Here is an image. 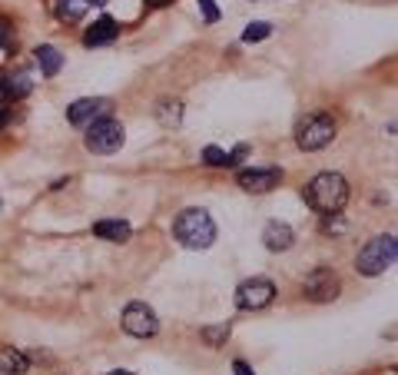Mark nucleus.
Returning a JSON list of instances; mask_svg holds the SVG:
<instances>
[{
  "mask_svg": "<svg viewBox=\"0 0 398 375\" xmlns=\"http://www.w3.org/2000/svg\"><path fill=\"white\" fill-rule=\"evenodd\" d=\"M305 203H309L315 213H322V216L342 213L345 203H349V183H345L342 173H319V177L305 186Z\"/></svg>",
  "mask_w": 398,
  "mask_h": 375,
  "instance_id": "nucleus-1",
  "label": "nucleus"
},
{
  "mask_svg": "<svg viewBox=\"0 0 398 375\" xmlns=\"http://www.w3.org/2000/svg\"><path fill=\"white\" fill-rule=\"evenodd\" d=\"M172 236L186 249H209L216 243V222L206 210L189 206V210H183L172 220Z\"/></svg>",
  "mask_w": 398,
  "mask_h": 375,
  "instance_id": "nucleus-2",
  "label": "nucleus"
},
{
  "mask_svg": "<svg viewBox=\"0 0 398 375\" xmlns=\"http://www.w3.org/2000/svg\"><path fill=\"white\" fill-rule=\"evenodd\" d=\"M398 259V243L395 236H375L368 239L356 256V269L362 276H382L385 269H392Z\"/></svg>",
  "mask_w": 398,
  "mask_h": 375,
  "instance_id": "nucleus-3",
  "label": "nucleus"
},
{
  "mask_svg": "<svg viewBox=\"0 0 398 375\" xmlns=\"http://www.w3.org/2000/svg\"><path fill=\"white\" fill-rule=\"evenodd\" d=\"M83 143H86L90 153L110 156V153H117L119 146L127 143V130H123V123L113 120V117H97L93 123H86Z\"/></svg>",
  "mask_w": 398,
  "mask_h": 375,
  "instance_id": "nucleus-4",
  "label": "nucleus"
},
{
  "mask_svg": "<svg viewBox=\"0 0 398 375\" xmlns=\"http://www.w3.org/2000/svg\"><path fill=\"white\" fill-rule=\"evenodd\" d=\"M335 140V120L329 113H305L299 123H295V143L305 153H315V150H325V146Z\"/></svg>",
  "mask_w": 398,
  "mask_h": 375,
  "instance_id": "nucleus-5",
  "label": "nucleus"
},
{
  "mask_svg": "<svg viewBox=\"0 0 398 375\" xmlns=\"http://www.w3.org/2000/svg\"><path fill=\"white\" fill-rule=\"evenodd\" d=\"M272 299H276V282L266 276H252L246 282H239L236 289V306L242 312H259L272 306Z\"/></svg>",
  "mask_w": 398,
  "mask_h": 375,
  "instance_id": "nucleus-6",
  "label": "nucleus"
},
{
  "mask_svg": "<svg viewBox=\"0 0 398 375\" xmlns=\"http://www.w3.org/2000/svg\"><path fill=\"white\" fill-rule=\"evenodd\" d=\"M339 292H342V282H339V276H335L332 269H325V266L312 269L309 276L302 279V296L312 299V302H332V299H339Z\"/></svg>",
  "mask_w": 398,
  "mask_h": 375,
  "instance_id": "nucleus-7",
  "label": "nucleus"
},
{
  "mask_svg": "<svg viewBox=\"0 0 398 375\" xmlns=\"http://www.w3.org/2000/svg\"><path fill=\"white\" fill-rule=\"evenodd\" d=\"M123 329L133 339H153L160 332V319H156V312L146 302H129L127 309H123Z\"/></svg>",
  "mask_w": 398,
  "mask_h": 375,
  "instance_id": "nucleus-8",
  "label": "nucleus"
},
{
  "mask_svg": "<svg viewBox=\"0 0 398 375\" xmlns=\"http://www.w3.org/2000/svg\"><path fill=\"white\" fill-rule=\"evenodd\" d=\"M236 183L246 193H269L282 183V169L279 166H252V169H239Z\"/></svg>",
  "mask_w": 398,
  "mask_h": 375,
  "instance_id": "nucleus-9",
  "label": "nucleus"
},
{
  "mask_svg": "<svg viewBox=\"0 0 398 375\" xmlns=\"http://www.w3.org/2000/svg\"><path fill=\"white\" fill-rule=\"evenodd\" d=\"M107 110H110V103L103 97H83L66 107V120L74 123V126H86V123H93L97 117H103Z\"/></svg>",
  "mask_w": 398,
  "mask_h": 375,
  "instance_id": "nucleus-10",
  "label": "nucleus"
},
{
  "mask_svg": "<svg viewBox=\"0 0 398 375\" xmlns=\"http://www.w3.org/2000/svg\"><path fill=\"white\" fill-rule=\"evenodd\" d=\"M262 243H266L269 253H286V249H292V243H295V232H292L289 222L272 220V222H266V230H262Z\"/></svg>",
  "mask_w": 398,
  "mask_h": 375,
  "instance_id": "nucleus-11",
  "label": "nucleus"
},
{
  "mask_svg": "<svg viewBox=\"0 0 398 375\" xmlns=\"http://www.w3.org/2000/svg\"><path fill=\"white\" fill-rule=\"evenodd\" d=\"M119 37V23L113 17H100L93 27H86L83 33V44L86 47H103V44H113Z\"/></svg>",
  "mask_w": 398,
  "mask_h": 375,
  "instance_id": "nucleus-12",
  "label": "nucleus"
},
{
  "mask_svg": "<svg viewBox=\"0 0 398 375\" xmlns=\"http://www.w3.org/2000/svg\"><path fill=\"white\" fill-rule=\"evenodd\" d=\"M93 236L97 239H107V243H127L133 230H129L127 220H100L93 222Z\"/></svg>",
  "mask_w": 398,
  "mask_h": 375,
  "instance_id": "nucleus-13",
  "label": "nucleus"
},
{
  "mask_svg": "<svg viewBox=\"0 0 398 375\" xmlns=\"http://www.w3.org/2000/svg\"><path fill=\"white\" fill-rule=\"evenodd\" d=\"M33 56H37V64H40L43 77H57V73L64 70V54H60L54 44H40L33 50Z\"/></svg>",
  "mask_w": 398,
  "mask_h": 375,
  "instance_id": "nucleus-14",
  "label": "nucleus"
},
{
  "mask_svg": "<svg viewBox=\"0 0 398 375\" xmlns=\"http://www.w3.org/2000/svg\"><path fill=\"white\" fill-rule=\"evenodd\" d=\"M30 372V359L21 352V349H0V375H27Z\"/></svg>",
  "mask_w": 398,
  "mask_h": 375,
  "instance_id": "nucleus-15",
  "label": "nucleus"
},
{
  "mask_svg": "<svg viewBox=\"0 0 398 375\" xmlns=\"http://www.w3.org/2000/svg\"><path fill=\"white\" fill-rule=\"evenodd\" d=\"M0 87H4L7 100L13 103V100H23L33 90V77L27 70H21V73H13V77H0Z\"/></svg>",
  "mask_w": 398,
  "mask_h": 375,
  "instance_id": "nucleus-16",
  "label": "nucleus"
},
{
  "mask_svg": "<svg viewBox=\"0 0 398 375\" xmlns=\"http://www.w3.org/2000/svg\"><path fill=\"white\" fill-rule=\"evenodd\" d=\"M229 332H233V322H216V326H203V329H199V339H203L209 349H219V345H226Z\"/></svg>",
  "mask_w": 398,
  "mask_h": 375,
  "instance_id": "nucleus-17",
  "label": "nucleus"
},
{
  "mask_svg": "<svg viewBox=\"0 0 398 375\" xmlns=\"http://www.w3.org/2000/svg\"><path fill=\"white\" fill-rule=\"evenodd\" d=\"M86 0H57V17L64 23H76V20H83V13H86Z\"/></svg>",
  "mask_w": 398,
  "mask_h": 375,
  "instance_id": "nucleus-18",
  "label": "nucleus"
},
{
  "mask_svg": "<svg viewBox=\"0 0 398 375\" xmlns=\"http://www.w3.org/2000/svg\"><path fill=\"white\" fill-rule=\"evenodd\" d=\"M269 33H272V23L256 20V23H249L246 30H242V44H259V40H266Z\"/></svg>",
  "mask_w": 398,
  "mask_h": 375,
  "instance_id": "nucleus-19",
  "label": "nucleus"
},
{
  "mask_svg": "<svg viewBox=\"0 0 398 375\" xmlns=\"http://www.w3.org/2000/svg\"><path fill=\"white\" fill-rule=\"evenodd\" d=\"M203 163L213 166V169H223V166H229V153H226V150H219V146H206V150H203Z\"/></svg>",
  "mask_w": 398,
  "mask_h": 375,
  "instance_id": "nucleus-20",
  "label": "nucleus"
},
{
  "mask_svg": "<svg viewBox=\"0 0 398 375\" xmlns=\"http://www.w3.org/2000/svg\"><path fill=\"white\" fill-rule=\"evenodd\" d=\"M180 117H183V107H180L176 100H172V103H160V123L163 126H176Z\"/></svg>",
  "mask_w": 398,
  "mask_h": 375,
  "instance_id": "nucleus-21",
  "label": "nucleus"
},
{
  "mask_svg": "<svg viewBox=\"0 0 398 375\" xmlns=\"http://www.w3.org/2000/svg\"><path fill=\"white\" fill-rule=\"evenodd\" d=\"M0 47H4V50H13V27L7 20H0Z\"/></svg>",
  "mask_w": 398,
  "mask_h": 375,
  "instance_id": "nucleus-22",
  "label": "nucleus"
},
{
  "mask_svg": "<svg viewBox=\"0 0 398 375\" xmlns=\"http://www.w3.org/2000/svg\"><path fill=\"white\" fill-rule=\"evenodd\" d=\"M199 7H203V20H206V23H216V20H219V7H216L213 0H199Z\"/></svg>",
  "mask_w": 398,
  "mask_h": 375,
  "instance_id": "nucleus-23",
  "label": "nucleus"
},
{
  "mask_svg": "<svg viewBox=\"0 0 398 375\" xmlns=\"http://www.w3.org/2000/svg\"><path fill=\"white\" fill-rule=\"evenodd\" d=\"M242 156H249V146H246V143H239L236 150H233V153H229V166H236L239 160H242Z\"/></svg>",
  "mask_w": 398,
  "mask_h": 375,
  "instance_id": "nucleus-24",
  "label": "nucleus"
},
{
  "mask_svg": "<svg viewBox=\"0 0 398 375\" xmlns=\"http://www.w3.org/2000/svg\"><path fill=\"white\" fill-rule=\"evenodd\" d=\"M233 372H236V375H256V372H252V365L242 362V359H236V362H233Z\"/></svg>",
  "mask_w": 398,
  "mask_h": 375,
  "instance_id": "nucleus-25",
  "label": "nucleus"
},
{
  "mask_svg": "<svg viewBox=\"0 0 398 375\" xmlns=\"http://www.w3.org/2000/svg\"><path fill=\"white\" fill-rule=\"evenodd\" d=\"M11 107V100H7V93H4V87H0V110H7Z\"/></svg>",
  "mask_w": 398,
  "mask_h": 375,
  "instance_id": "nucleus-26",
  "label": "nucleus"
},
{
  "mask_svg": "<svg viewBox=\"0 0 398 375\" xmlns=\"http://www.w3.org/2000/svg\"><path fill=\"white\" fill-rule=\"evenodd\" d=\"M7 120H11V113H7V110H0V130L7 126Z\"/></svg>",
  "mask_w": 398,
  "mask_h": 375,
  "instance_id": "nucleus-27",
  "label": "nucleus"
},
{
  "mask_svg": "<svg viewBox=\"0 0 398 375\" xmlns=\"http://www.w3.org/2000/svg\"><path fill=\"white\" fill-rule=\"evenodd\" d=\"M150 7H166V4H172V0H146Z\"/></svg>",
  "mask_w": 398,
  "mask_h": 375,
  "instance_id": "nucleus-28",
  "label": "nucleus"
},
{
  "mask_svg": "<svg viewBox=\"0 0 398 375\" xmlns=\"http://www.w3.org/2000/svg\"><path fill=\"white\" fill-rule=\"evenodd\" d=\"M107 375H133V372H127V369H117V372H107Z\"/></svg>",
  "mask_w": 398,
  "mask_h": 375,
  "instance_id": "nucleus-29",
  "label": "nucleus"
},
{
  "mask_svg": "<svg viewBox=\"0 0 398 375\" xmlns=\"http://www.w3.org/2000/svg\"><path fill=\"white\" fill-rule=\"evenodd\" d=\"M86 4H97V7H103V4H110V0H86Z\"/></svg>",
  "mask_w": 398,
  "mask_h": 375,
  "instance_id": "nucleus-30",
  "label": "nucleus"
},
{
  "mask_svg": "<svg viewBox=\"0 0 398 375\" xmlns=\"http://www.w3.org/2000/svg\"><path fill=\"white\" fill-rule=\"evenodd\" d=\"M0 210H4V199H0Z\"/></svg>",
  "mask_w": 398,
  "mask_h": 375,
  "instance_id": "nucleus-31",
  "label": "nucleus"
}]
</instances>
